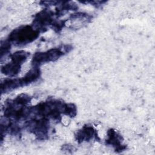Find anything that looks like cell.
Wrapping results in <instances>:
<instances>
[{"instance_id": "6da1fadb", "label": "cell", "mask_w": 155, "mask_h": 155, "mask_svg": "<svg viewBox=\"0 0 155 155\" xmlns=\"http://www.w3.org/2000/svg\"><path fill=\"white\" fill-rule=\"evenodd\" d=\"M38 33L30 27L26 26L16 29L10 35V40L15 43L25 44L35 39Z\"/></svg>"}, {"instance_id": "7a4b0ae2", "label": "cell", "mask_w": 155, "mask_h": 155, "mask_svg": "<svg viewBox=\"0 0 155 155\" xmlns=\"http://www.w3.org/2000/svg\"><path fill=\"white\" fill-rule=\"evenodd\" d=\"M39 76V70H32L25 76V77L21 81V83H28L31 81H35Z\"/></svg>"}]
</instances>
